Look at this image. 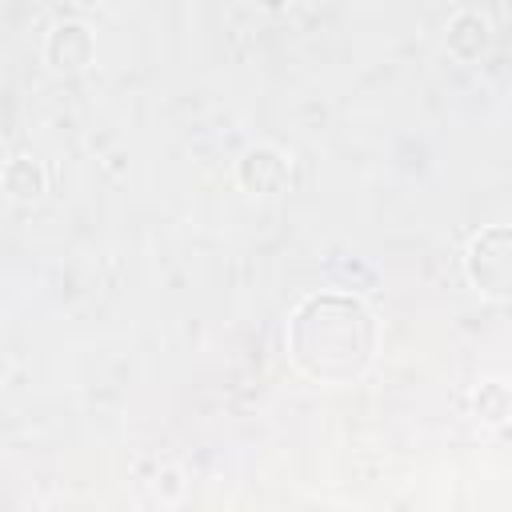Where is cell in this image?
<instances>
[{"label": "cell", "mask_w": 512, "mask_h": 512, "mask_svg": "<svg viewBox=\"0 0 512 512\" xmlns=\"http://www.w3.org/2000/svg\"><path fill=\"white\" fill-rule=\"evenodd\" d=\"M288 352L304 376L348 384L372 364L376 320L348 292H316L288 320Z\"/></svg>", "instance_id": "cell-1"}, {"label": "cell", "mask_w": 512, "mask_h": 512, "mask_svg": "<svg viewBox=\"0 0 512 512\" xmlns=\"http://www.w3.org/2000/svg\"><path fill=\"white\" fill-rule=\"evenodd\" d=\"M76 4H80V8H96L100 0H76Z\"/></svg>", "instance_id": "cell-8"}, {"label": "cell", "mask_w": 512, "mask_h": 512, "mask_svg": "<svg viewBox=\"0 0 512 512\" xmlns=\"http://www.w3.org/2000/svg\"><path fill=\"white\" fill-rule=\"evenodd\" d=\"M476 412H480L484 424H504V416H508V388H504L500 380L480 384V392H476Z\"/></svg>", "instance_id": "cell-7"}, {"label": "cell", "mask_w": 512, "mask_h": 512, "mask_svg": "<svg viewBox=\"0 0 512 512\" xmlns=\"http://www.w3.org/2000/svg\"><path fill=\"white\" fill-rule=\"evenodd\" d=\"M92 52H96L92 32L80 20L56 24L52 36H48V44H44V56H48V64L56 72H80V68H88L92 64Z\"/></svg>", "instance_id": "cell-3"}, {"label": "cell", "mask_w": 512, "mask_h": 512, "mask_svg": "<svg viewBox=\"0 0 512 512\" xmlns=\"http://www.w3.org/2000/svg\"><path fill=\"white\" fill-rule=\"evenodd\" d=\"M512 236L504 224L484 228L480 236H472L468 252H464V272L468 284L484 296H508V280H512V260H508Z\"/></svg>", "instance_id": "cell-2"}, {"label": "cell", "mask_w": 512, "mask_h": 512, "mask_svg": "<svg viewBox=\"0 0 512 512\" xmlns=\"http://www.w3.org/2000/svg\"><path fill=\"white\" fill-rule=\"evenodd\" d=\"M284 180H288V168H284V160H280L276 152H268V148H252V152L240 160V184H244L248 192L272 196Z\"/></svg>", "instance_id": "cell-5"}, {"label": "cell", "mask_w": 512, "mask_h": 512, "mask_svg": "<svg viewBox=\"0 0 512 512\" xmlns=\"http://www.w3.org/2000/svg\"><path fill=\"white\" fill-rule=\"evenodd\" d=\"M4 188L16 196V200H36L40 192H44V176H40V168L32 164V160H12L8 168H4Z\"/></svg>", "instance_id": "cell-6"}, {"label": "cell", "mask_w": 512, "mask_h": 512, "mask_svg": "<svg viewBox=\"0 0 512 512\" xmlns=\"http://www.w3.org/2000/svg\"><path fill=\"white\" fill-rule=\"evenodd\" d=\"M492 44V32H488V20L476 16V12H460L452 24H448V52L464 64H476Z\"/></svg>", "instance_id": "cell-4"}]
</instances>
